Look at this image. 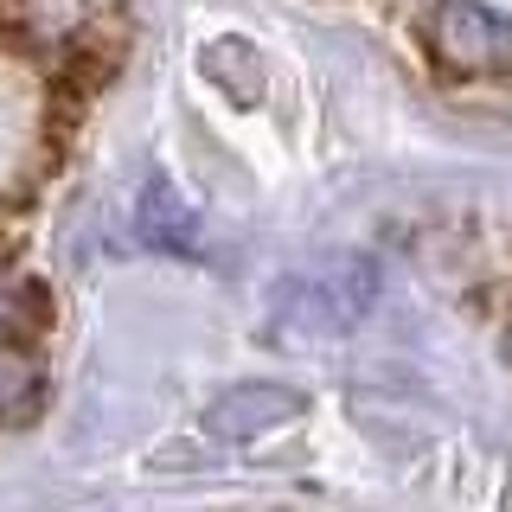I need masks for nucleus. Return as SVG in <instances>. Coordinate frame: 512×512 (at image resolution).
Wrapping results in <instances>:
<instances>
[{"instance_id":"nucleus-1","label":"nucleus","mask_w":512,"mask_h":512,"mask_svg":"<svg viewBox=\"0 0 512 512\" xmlns=\"http://www.w3.org/2000/svg\"><path fill=\"white\" fill-rule=\"evenodd\" d=\"M372 288H378V276L359 256L314 263L276 295V327L282 333H346L352 320L372 308Z\"/></svg>"},{"instance_id":"nucleus-2","label":"nucleus","mask_w":512,"mask_h":512,"mask_svg":"<svg viewBox=\"0 0 512 512\" xmlns=\"http://www.w3.org/2000/svg\"><path fill=\"white\" fill-rule=\"evenodd\" d=\"M429 52H436L448 71L480 77V71H506L512 64V20L480 0H442L429 13Z\"/></svg>"},{"instance_id":"nucleus-3","label":"nucleus","mask_w":512,"mask_h":512,"mask_svg":"<svg viewBox=\"0 0 512 512\" xmlns=\"http://www.w3.org/2000/svg\"><path fill=\"white\" fill-rule=\"evenodd\" d=\"M295 416H301V391H288V384H237L205 410V429L218 442H256L269 429L295 423Z\"/></svg>"},{"instance_id":"nucleus-4","label":"nucleus","mask_w":512,"mask_h":512,"mask_svg":"<svg viewBox=\"0 0 512 512\" xmlns=\"http://www.w3.org/2000/svg\"><path fill=\"white\" fill-rule=\"evenodd\" d=\"M39 397H45L39 359H26L20 346L0 340V423H26V416L39 410Z\"/></svg>"},{"instance_id":"nucleus-5","label":"nucleus","mask_w":512,"mask_h":512,"mask_svg":"<svg viewBox=\"0 0 512 512\" xmlns=\"http://www.w3.org/2000/svg\"><path fill=\"white\" fill-rule=\"evenodd\" d=\"M148 237H154V244H173V250L192 244V218H186V205L173 199L167 180L148 186Z\"/></svg>"}]
</instances>
